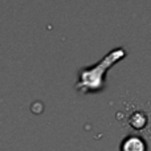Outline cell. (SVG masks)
I'll use <instances>...</instances> for the list:
<instances>
[{"mask_svg": "<svg viewBox=\"0 0 151 151\" xmlns=\"http://www.w3.org/2000/svg\"><path fill=\"white\" fill-rule=\"evenodd\" d=\"M125 49L123 48H118L110 52L101 63H98L96 66H90V68H85L80 70L78 74V81L76 89L82 93H89V91H98L102 89L104 85V77L106 73V69L109 66L114 65L118 60L125 57Z\"/></svg>", "mask_w": 151, "mask_h": 151, "instance_id": "1", "label": "cell"}, {"mask_svg": "<svg viewBox=\"0 0 151 151\" xmlns=\"http://www.w3.org/2000/svg\"><path fill=\"white\" fill-rule=\"evenodd\" d=\"M121 151H147V145L138 135H129L121 143Z\"/></svg>", "mask_w": 151, "mask_h": 151, "instance_id": "2", "label": "cell"}, {"mask_svg": "<svg viewBox=\"0 0 151 151\" xmlns=\"http://www.w3.org/2000/svg\"><path fill=\"white\" fill-rule=\"evenodd\" d=\"M130 122H131V126H133L134 129H138L139 130V129L146 126L147 118H146V115L142 114V113H135V114L133 115V118L130 119Z\"/></svg>", "mask_w": 151, "mask_h": 151, "instance_id": "3", "label": "cell"}]
</instances>
